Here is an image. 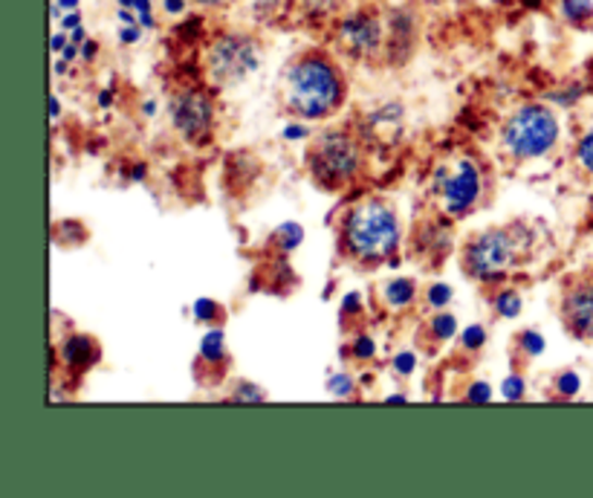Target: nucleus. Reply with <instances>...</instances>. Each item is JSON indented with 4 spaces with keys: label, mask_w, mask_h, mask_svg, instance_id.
Here are the masks:
<instances>
[{
    "label": "nucleus",
    "mask_w": 593,
    "mask_h": 498,
    "mask_svg": "<svg viewBox=\"0 0 593 498\" xmlns=\"http://www.w3.org/2000/svg\"><path fill=\"white\" fill-rule=\"evenodd\" d=\"M345 76L322 50L298 52L281 76V102L298 120H328L345 102Z\"/></svg>",
    "instance_id": "f257e3e1"
},
{
    "label": "nucleus",
    "mask_w": 593,
    "mask_h": 498,
    "mask_svg": "<svg viewBox=\"0 0 593 498\" xmlns=\"http://www.w3.org/2000/svg\"><path fill=\"white\" fill-rule=\"evenodd\" d=\"M342 252L356 264H385L399 249V217L382 198H362L339 224Z\"/></svg>",
    "instance_id": "f03ea898"
},
{
    "label": "nucleus",
    "mask_w": 593,
    "mask_h": 498,
    "mask_svg": "<svg viewBox=\"0 0 593 498\" xmlns=\"http://www.w3.org/2000/svg\"><path fill=\"white\" fill-rule=\"evenodd\" d=\"M533 247V235L524 226H492L483 233H474L460 252L464 273L472 282L495 284L512 275L524 264L527 252Z\"/></svg>",
    "instance_id": "7ed1b4c3"
},
{
    "label": "nucleus",
    "mask_w": 593,
    "mask_h": 498,
    "mask_svg": "<svg viewBox=\"0 0 593 498\" xmlns=\"http://www.w3.org/2000/svg\"><path fill=\"white\" fill-rule=\"evenodd\" d=\"M561 134L559 116L547 104H521L501 128V146L516 160H539L556 148Z\"/></svg>",
    "instance_id": "20e7f679"
},
{
    "label": "nucleus",
    "mask_w": 593,
    "mask_h": 498,
    "mask_svg": "<svg viewBox=\"0 0 593 498\" xmlns=\"http://www.w3.org/2000/svg\"><path fill=\"white\" fill-rule=\"evenodd\" d=\"M486 174L483 165L469 154L443 160L432 174V198L446 217L469 215L483 200Z\"/></svg>",
    "instance_id": "39448f33"
},
{
    "label": "nucleus",
    "mask_w": 593,
    "mask_h": 498,
    "mask_svg": "<svg viewBox=\"0 0 593 498\" xmlns=\"http://www.w3.org/2000/svg\"><path fill=\"white\" fill-rule=\"evenodd\" d=\"M307 169L328 189H342V186L354 183L362 172V146L348 130H324L313 139V146L307 151Z\"/></svg>",
    "instance_id": "423d86ee"
},
{
    "label": "nucleus",
    "mask_w": 593,
    "mask_h": 498,
    "mask_svg": "<svg viewBox=\"0 0 593 498\" xmlns=\"http://www.w3.org/2000/svg\"><path fill=\"white\" fill-rule=\"evenodd\" d=\"M263 47L249 33H223L218 35L206 50V67L214 85H240L261 67Z\"/></svg>",
    "instance_id": "0eeeda50"
},
{
    "label": "nucleus",
    "mask_w": 593,
    "mask_h": 498,
    "mask_svg": "<svg viewBox=\"0 0 593 498\" xmlns=\"http://www.w3.org/2000/svg\"><path fill=\"white\" fill-rule=\"evenodd\" d=\"M169 120L186 142H206L214 128V99L200 87H186L169 102Z\"/></svg>",
    "instance_id": "6e6552de"
},
{
    "label": "nucleus",
    "mask_w": 593,
    "mask_h": 498,
    "mask_svg": "<svg viewBox=\"0 0 593 498\" xmlns=\"http://www.w3.org/2000/svg\"><path fill=\"white\" fill-rule=\"evenodd\" d=\"M336 41L348 55L359 61L376 59L388 41V29L373 9H354L336 26Z\"/></svg>",
    "instance_id": "1a4fd4ad"
},
{
    "label": "nucleus",
    "mask_w": 593,
    "mask_h": 498,
    "mask_svg": "<svg viewBox=\"0 0 593 498\" xmlns=\"http://www.w3.org/2000/svg\"><path fill=\"white\" fill-rule=\"evenodd\" d=\"M561 325L573 339H593V273L570 278L561 292Z\"/></svg>",
    "instance_id": "9d476101"
},
{
    "label": "nucleus",
    "mask_w": 593,
    "mask_h": 498,
    "mask_svg": "<svg viewBox=\"0 0 593 498\" xmlns=\"http://www.w3.org/2000/svg\"><path fill=\"white\" fill-rule=\"evenodd\" d=\"M59 360L70 374H82V371L94 369L99 362V345H96L94 336L67 334L64 343L59 345Z\"/></svg>",
    "instance_id": "9b49d317"
},
{
    "label": "nucleus",
    "mask_w": 593,
    "mask_h": 498,
    "mask_svg": "<svg viewBox=\"0 0 593 498\" xmlns=\"http://www.w3.org/2000/svg\"><path fill=\"white\" fill-rule=\"evenodd\" d=\"M197 365H209L218 374H226L230 369V351H226V336L223 331H209L200 343V357H197Z\"/></svg>",
    "instance_id": "f8f14e48"
},
{
    "label": "nucleus",
    "mask_w": 593,
    "mask_h": 498,
    "mask_svg": "<svg viewBox=\"0 0 593 498\" xmlns=\"http://www.w3.org/2000/svg\"><path fill=\"white\" fill-rule=\"evenodd\" d=\"M417 292H420L417 282H411V278H394V282L382 284L380 287L382 308L385 310H408L417 301Z\"/></svg>",
    "instance_id": "ddd939ff"
},
{
    "label": "nucleus",
    "mask_w": 593,
    "mask_h": 498,
    "mask_svg": "<svg viewBox=\"0 0 593 498\" xmlns=\"http://www.w3.org/2000/svg\"><path fill=\"white\" fill-rule=\"evenodd\" d=\"M425 334L432 336V343L443 345L458 336V319L452 316L449 310H437L432 313V319L425 322Z\"/></svg>",
    "instance_id": "4468645a"
},
{
    "label": "nucleus",
    "mask_w": 593,
    "mask_h": 498,
    "mask_svg": "<svg viewBox=\"0 0 593 498\" xmlns=\"http://www.w3.org/2000/svg\"><path fill=\"white\" fill-rule=\"evenodd\" d=\"M559 15L577 29L593 24V0H559Z\"/></svg>",
    "instance_id": "2eb2a0df"
},
{
    "label": "nucleus",
    "mask_w": 593,
    "mask_h": 498,
    "mask_svg": "<svg viewBox=\"0 0 593 498\" xmlns=\"http://www.w3.org/2000/svg\"><path fill=\"white\" fill-rule=\"evenodd\" d=\"M521 308H524V301H521L518 290H512V287H501V290L492 296V310H495L501 319H516L518 313H521Z\"/></svg>",
    "instance_id": "dca6fc26"
},
{
    "label": "nucleus",
    "mask_w": 593,
    "mask_h": 498,
    "mask_svg": "<svg viewBox=\"0 0 593 498\" xmlns=\"http://www.w3.org/2000/svg\"><path fill=\"white\" fill-rule=\"evenodd\" d=\"M516 353L521 360H535V357H542L544 353V336L539 331H521L516 334Z\"/></svg>",
    "instance_id": "f3484780"
},
{
    "label": "nucleus",
    "mask_w": 593,
    "mask_h": 498,
    "mask_svg": "<svg viewBox=\"0 0 593 498\" xmlns=\"http://www.w3.org/2000/svg\"><path fill=\"white\" fill-rule=\"evenodd\" d=\"M573 160L585 174L593 177V125L577 139V148H573Z\"/></svg>",
    "instance_id": "a211bd4d"
},
{
    "label": "nucleus",
    "mask_w": 593,
    "mask_h": 498,
    "mask_svg": "<svg viewBox=\"0 0 593 498\" xmlns=\"http://www.w3.org/2000/svg\"><path fill=\"white\" fill-rule=\"evenodd\" d=\"M230 400L232 403H261V400H267V391L249 379H237V386L230 391Z\"/></svg>",
    "instance_id": "6ab92c4d"
},
{
    "label": "nucleus",
    "mask_w": 593,
    "mask_h": 498,
    "mask_svg": "<svg viewBox=\"0 0 593 498\" xmlns=\"http://www.w3.org/2000/svg\"><path fill=\"white\" fill-rule=\"evenodd\" d=\"M553 386H556V395L565 397V400H570V397L579 395V388H582V377H579L577 371H561V374H556V379H553Z\"/></svg>",
    "instance_id": "aec40b11"
},
{
    "label": "nucleus",
    "mask_w": 593,
    "mask_h": 498,
    "mask_svg": "<svg viewBox=\"0 0 593 498\" xmlns=\"http://www.w3.org/2000/svg\"><path fill=\"white\" fill-rule=\"evenodd\" d=\"M452 301V287L449 284H432L429 290H425V308L437 313V310H446Z\"/></svg>",
    "instance_id": "412c9836"
},
{
    "label": "nucleus",
    "mask_w": 593,
    "mask_h": 498,
    "mask_svg": "<svg viewBox=\"0 0 593 498\" xmlns=\"http://www.w3.org/2000/svg\"><path fill=\"white\" fill-rule=\"evenodd\" d=\"M275 241H279V247L284 249V252H293L298 244L305 241V229L289 221V224L279 226V233H275Z\"/></svg>",
    "instance_id": "4be33fe9"
},
{
    "label": "nucleus",
    "mask_w": 593,
    "mask_h": 498,
    "mask_svg": "<svg viewBox=\"0 0 593 498\" xmlns=\"http://www.w3.org/2000/svg\"><path fill=\"white\" fill-rule=\"evenodd\" d=\"M486 345V327L483 325H469L464 327V336H460V348L467 353H478Z\"/></svg>",
    "instance_id": "5701e85b"
},
{
    "label": "nucleus",
    "mask_w": 593,
    "mask_h": 498,
    "mask_svg": "<svg viewBox=\"0 0 593 498\" xmlns=\"http://www.w3.org/2000/svg\"><path fill=\"white\" fill-rule=\"evenodd\" d=\"M501 395H504V400H509V403H518V400H524V395H527L524 377H521V374H509V377L504 379V388H501Z\"/></svg>",
    "instance_id": "b1692460"
},
{
    "label": "nucleus",
    "mask_w": 593,
    "mask_h": 498,
    "mask_svg": "<svg viewBox=\"0 0 593 498\" xmlns=\"http://www.w3.org/2000/svg\"><path fill=\"white\" fill-rule=\"evenodd\" d=\"M328 388H331L333 397H342V400L356 397V386H354V377H350V374H336V377H331Z\"/></svg>",
    "instance_id": "393cba45"
},
{
    "label": "nucleus",
    "mask_w": 593,
    "mask_h": 498,
    "mask_svg": "<svg viewBox=\"0 0 593 498\" xmlns=\"http://www.w3.org/2000/svg\"><path fill=\"white\" fill-rule=\"evenodd\" d=\"M464 400H467V403H490V400H492L490 383H483V379H474L472 386L467 388Z\"/></svg>",
    "instance_id": "a878e982"
},
{
    "label": "nucleus",
    "mask_w": 593,
    "mask_h": 498,
    "mask_svg": "<svg viewBox=\"0 0 593 498\" xmlns=\"http://www.w3.org/2000/svg\"><path fill=\"white\" fill-rule=\"evenodd\" d=\"M394 371H397L399 377H411L417 371V357L411 351H403L394 357Z\"/></svg>",
    "instance_id": "bb28decb"
},
{
    "label": "nucleus",
    "mask_w": 593,
    "mask_h": 498,
    "mask_svg": "<svg viewBox=\"0 0 593 498\" xmlns=\"http://www.w3.org/2000/svg\"><path fill=\"white\" fill-rule=\"evenodd\" d=\"M195 316L200 319V322H212V319L221 316V304H218V301L200 299L195 304Z\"/></svg>",
    "instance_id": "cd10ccee"
},
{
    "label": "nucleus",
    "mask_w": 593,
    "mask_h": 498,
    "mask_svg": "<svg viewBox=\"0 0 593 498\" xmlns=\"http://www.w3.org/2000/svg\"><path fill=\"white\" fill-rule=\"evenodd\" d=\"M350 351H354V357L356 360H371L373 357V339L371 336H356L354 339V348H350Z\"/></svg>",
    "instance_id": "c85d7f7f"
},
{
    "label": "nucleus",
    "mask_w": 593,
    "mask_h": 498,
    "mask_svg": "<svg viewBox=\"0 0 593 498\" xmlns=\"http://www.w3.org/2000/svg\"><path fill=\"white\" fill-rule=\"evenodd\" d=\"M188 3L192 0H162V15L183 17L188 12Z\"/></svg>",
    "instance_id": "c756f323"
},
{
    "label": "nucleus",
    "mask_w": 593,
    "mask_h": 498,
    "mask_svg": "<svg viewBox=\"0 0 593 498\" xmlns=\"http://www.w3.org/2000/svg\"><path fill=\"white\" fill-rule=\"evenodd\" d=\"M119 38H122V43H139L143 41V26L125 24L122 29H119Z\"/></svg>",
    "instance_id": "7c9ffc66"
},
{
    "label": "nucleus",
    "mask_w": 593,
    "mask_h": 498,
    "mask_svg": "<svg viewBox=\"0 0 593 498\" xmlns=\"http://www.w3.org/2000/svg\"><path fill=\"white\" fill-rule=\"evenodd\" d=\"M78 0H52V21H61L67 12H76Z\"/></svg>",
    "instance_id": "2f4dec72"
},
{
    "label": "nucleus",
    "mask_w": 593,
    "mask_h": 498,
    "mask_svg": "<svg viewBox=\"0 0 593 498\" xmlns=\"http://www.w3.org/2000/svg\"><path fill=\"white\" fill-rule=\"evenodd\" d=\"M61 24V29H64V33H73V29H76V26H82V12H67V15L61 17L59 21Z\"/></svg>",
    "instance_id": "473e14b6"
},
{
    "label": "nucleus",
    "mask_w": 593,
    "mask_h": 498,
    "mask_svg": "<svg viewBox=\"0 0 593 498\" xmlns=\"http://www.w3.org/2000/svg\"><path fill=\"white\" fill-rule=\"evenodd\" d=\"M70 43V33H64V29H61V33H55L52 35V41H50V47H52V52H64V47H67Z\"/></svg>",
    "instance_id": "72a5a7b5"
},
{
    "label": "nucleus",
    "mask_w": 593,
    "mask_h": 498,
    "mask_svg": "<svg viewBox=\"0 0 593 498\" xmlns=\"http://www.w3.org/2000/svg\"><path fill=\"white\" fill-rule=\"evenodd\" d=\"M96 52H99V43L90 41V38H87V41L82 43V59H85V61H94V59H96Z\"/></svg>",
    "instance_id": "f704fd0d"
},
{
    "label": "nucleus",
    "mask_w": 593,
    "mask_h": 498,
    "mask_svg": "<svg viewBox=\"0 0 593 498\" xmlns=\"http://www.w3.org/2000/svg\"><path fill=\"white\" fill-rule=\"evenodd\" d=\"M192 3L203 9H221V7H230L232 0H192Z\"/></svg>",
    "instance_id": "c9c22d12"
},
{
    "label": "nucleus",
    "mask_w": 593,
    "mask_h": 498,
    "mask_svg": "<svg viewBox=\"0 0 593 498\" xmlns=\"http://www.w3.org/2000/svg\"><path fill=\"white\" fill-rule=\"evenodd\" d=\"M70 41H73V43H78V47H82V43L87 41L85 26H76V29H73V33H70Z\"/></svg>",
    "instance_id": "e433bc0d"
},
{
    "label": "nucleus",
    "mask_w": 593,
    "mask_h": 498,
    "mask_svg": "<svg viewBox=\"0 0 593 498\" xmlns=\"http://www.w3.org/2000/svg\"><path fill=\"white\" fill-rule=\"evenodd\" d=\"M287 137H289V139H296V137H307V130L301 128V125H293V130H287Z\"/></svg>",
    "instance_id": "4c0bfd02"
},
{
    "label": "nucleus",
    "mask_w": 593,
    "mask_h": 498,
    "mask_svg": "<svg viewBox=\"0 0 593 498\" xmlns=\"http://www.w3.org/2000/svg\"><path fill=\"white\" fill-rule=\"evenodd\" d=\"M527 9H542V0H521Z\"/></svg>",
    "instance_id": "58836bf2"
},
{
    "label": "nucleus",
    "mask_w": 593,
    "mask_h": 498,
    "mask_svg": "<svg viewBox=\"0 0 593 498\" xmlns=\"http://www.w3.org/2000/svg\"><path fill=\"white\" fill-rule=\"evenodd\" d=\"M388 403H406V397H403V395H391Z\"/></svg>",
    "instance_id": "ea45409f"
},
{
    "label": "nucleus",
    "mask_w": 593,
    "mask_h": 498,
    "mask_svg": "<svg viewBox=\"0 0 593 498\" xmlns=\"http://www.w3.org/2000/svg\"><path fill=\"white\" fill-rule=\"evenodd\" d=\"M490 3H495V7H509L512 0H490Z\"/></svg>",
    "instance_id": "a19ab883"
}]
</instances>
